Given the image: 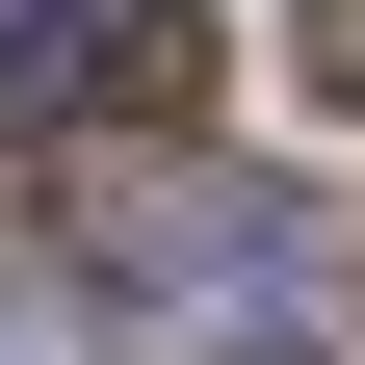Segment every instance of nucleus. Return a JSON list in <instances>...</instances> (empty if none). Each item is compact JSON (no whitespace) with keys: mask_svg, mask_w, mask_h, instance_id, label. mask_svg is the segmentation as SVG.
Wrapping results in <instances>:
<instances>
[{"mask_svg":"<svg viewBox=\"0 0 365 365\" xmlns=\"http://www.w3.org/2000/svg\"><path fill=\"white\" fill-rule=\"evenodd\" d=\"M209 105V0H0V130L78 157V130H157Z\"/></svg>","mask_w":365,"mask_h":365,"instance_id":"f257e3e1","label":"nucleus"},{"mask_svg":"<svg viewBox=\"0 0 365 365\" xmlns=\"http://www.w3.org/2000/svg\"><path fill=\"white\" fill-rule=\"evenodd\" d=\"M313 78H339V105H365V0H313Z\"/></svg>","mask_w":365,"mask_h":365,"instance_id":"f03ea898","label":"nucleus"}]
</instances>
